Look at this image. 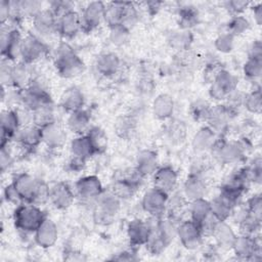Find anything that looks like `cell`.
<instances>
[{
	"mask_svg": "<svg viewBox=\"0 0 262 262\" xmlns=\"http://www.w3.org/2000/svg\"><path fill=\"white\" fill-rule=\"evenodd\" d=\"M169 136L171 140H181L182 139V133H184V128L180 125H171L169 127Z\"/></svg>",
	"mask_w": 262,
	"mask_h": 262,
	"instance_id": "e7e4bbea",
	"label": "cell"
},
{
	"mask_svg": "<svg viewBox=\"0 0 262 262\" xmlns=\"http://www.w3.org/2000/svg\"><path fill=\"white\" fill-rule=\"evenodd\" d=\"M238 78L226 69H222L209 84V96L216 102H224L237 89Z\"/></svg>",
	"mask_w": 262,
	"mask_h": 262,
	"instance_id": "52a82bcc",
	"label": "cell"
},
{
	"mask_svg": "<svg viewBox=\"0 0 262 262\" xmlns=\"http://www.w3.org/2000/svg\"><path fill=\"white\" fill-rule=\"evenodd\" d=\"M13 141L27 152H32L42 143L41 128L34 124L25 125L16 133Z\"/></svg>",
	"mask_w": 262,
	"mask_h": 262,
	"instance_id": "d4e9b609",
	"label": "cell"
},
{
	"mask_svg": "<svg viewBox=\"0 0 262 262\" xmlns=\"http://www.w3.org/2000/svg\"><path fill=\"white\" fill-rule=\"evenodd\" d=\"M126 233L131 248L136 250L137 248L145 246L149 235V226L147 221L140 218L130 220L126 227Z\"/></svg>",
	"mask_w": 262,
	"mask_h": 262,
	"instance_id": "cb8c5ba5",
	"label": "cell"
},
{
	"mask_svg": "<svg viewBox=\"0 0 262 262\" xmlns=\"http://www.w3.org/2000/svg\"><path fill=\"white\" fill-rule=\"evenodd\" d=\"M34 241L41 249H49L55 245L58 238V228L56 223L46 217L34 232Z\"/></svg>",
	"mask_w": 262,
	"mask_h": 262,
	"instance_id": "484cf974",
	"label": "cell"
},
{
	"mask_svg": "<svg viewBox=\"0 0 262 262\" xmlns=\"http://www.w3.org/2000/svg\"><path fill=\"white\" fill-rule=\"evenodd\" d=\"M31 124L36 125L39 128L46 126L47 124L56 121L54 114V104L43 106L33 113H31Z\"/></svg>",
	"mask_w": 262,
	"mask_h": 262,
	"instance_id": "b9f144b4",
	"label": "cell"
},
{
	"mask_svg": "<svg viewBox=\"0 0 262 262\" xmlns=\"http://www.w3.org/2000/svg\"><path fill=\"white\" fill-rule=\"evenodd\" d=\"M248 57L254 58H262V44L260 40H255L249 46Z\"/></svg>",
	"mask_w": 262,
	"mask_h": 262,
	"instance_id": "be15d7a7",
	"label": "cell"
},
{
	"mask_svg": "<svg viewBox=\"0 0 262 262\" xmlns=\"http://www.w3.org/2000/svg\"><path fill=\"white\" fill-rule=\"evenodd\" d=\"M248 211L258 218H262V199L260 194H253L245 204Z\"/></svg>",
	"mask_w": 262,
	"mask_h": 262,
	"instance_id": "db71d44e",
	"label": "cell"
},
{
	"mask_svg": "<svg viewBox=\"0 0 262 262\" xmlns=\"http://www.w3.org/2000/svg\"><path fill=\"white\" fill-rule=\"evenodd\" d=\"M208 191L207 181L203 174L196 172H190L182 185V194L190 202L196 199L205 198Z\"/></svg>",
	"mask_w": 262,
	"mask_h": 262,
	"instance_id": "603a6c76",
	"label": "cell"
},
{
	"mask_svg": "<svg viewBox=\"0 0 262 262\" xmlns=\"http://www.w3.org/2000/svg\"><path fill=\"white\" fill-rule=\"evenodd\" d=\"M236 235L237 234L226 221H217L211 233L216 246L222 250H230Z\"/></svg>",
	"mask_w": 262,
	"mask_h": 262,
	"instance_id": "4dcf8cb0",
	"label": "cell"
},
{
	"mask_svg": "<svg viewBox=\"0 0 262 262\" xmlns=\"http://www.w3.org/2000/svg\"><path fill=\"white\" fill-rule=\"evenodd\" d=\"M42 143L50 150L61 148L67 140V132L63 126L56 121L41 128Z\"/></svg>",
	"mask_w": 262,
	"mask_h": 262,
	"instance_id": "44dd1931",
	"label": "cell"
},
{
	"mask_svg": "<svg viewBox=\"0 0 262 262\" xmlns=\"http://www.w3.org/2000/svg\"><path fill=\"white\" fill-rule=\"evenodd\" d=\"M86 134L91 140V143L96 154H102L106 150L107 144H108V138L102 128L98 126H90Z\"/></svg>",
	"mask_w": 262,
	"mask_h": 262,
	"instance_id": "f35d334b",
	"label": "cell"
},
{
	"mask_svg": "<svg viewBox=\"0 0 262 262\" xmlns=\"http://www.w3.org/2000/svg\"><path fill=\"white\" fill-rule=\"evenodd\" d=\"M191 42H192V35L190 31L181 30V32H177L176 34L172 35V37L170 38L171 46L180 51L188 49Z\"/></svg>",
	"mask_w": 262,
	"mask_h": 262,
	"instance_id": "681fc988",
	"label": "cell"
},
{
	"mask_svg": "<svg viewBox=\"0 0 262 262\" xmlns=\"http://www.w3.org/2000/svg\"><path fill=\"white\" fill-rule=\"evenodd\" d=\"M130 37V30L123 25H116L108 28V40L115 46H123Z\"/></svg>",
	"mask_w": 262,
	"mask_h": 262,
	"instance_id": "f6af8a7d",
	"label": "cell"
},
{
	"mask_svg": "<svg viewBox=\"0 0 262 262\" xmlns=\"http://www.w3.org/2000/svg\"><path fill=\"white\" fill-rule=\"evenodd\" d=\"M46 217L40 206L30 203L17 205L12 214L14 227L24 234H34Z\"/></svg>",
	"mask_w": 262,
	"mask_h": 262,
	"instance_id": "277c9868",
	"label": "cell"
},
{
	"mask_svg": "<svg viewBox=\"0 0 262 262\" xmlns=\"http://www.w3.org/2000/svg\"><path fill=\"white\" fill-rule=\"evenodd\" d=\"M200 13L192 5H184L178 9L177 23L182 31H190L199 24Z\"/></svg>",
	"mask_w": 262,
	"mask_h": 262,
	"instance_id": "d590c367",
	"label": "cell"
},
{
	"mask_svg": "<svg viewBox=\"0 0 262 262\" xmlns=\"http://www.w3.org/2000/svg\"><path fill=\"white\" fill-rule=\"evenodd\" d=\"M3 196H4V199L6 200L7 203H10V204H13V205H16V206L23 203L18 193L16 192L15 188L13 187L12 183H9L5 186L4 191H3Z\"/></svg>",
	"mask_w": 262,
	"mask_h": 262,
	"instance_id": "680465c9",
	"label": "cell"
},
{
	"mask_svg": "<svg viewBox=\"0 0 262 262\" xmlns=\"http://www.w3.org/2000/svg\"><path fill=\"white\" fill-rule=\"evenodd\" d=\"M112 259L116 260V261H136V260H138V257L136 255L135 249L131 248L130 250H125V251L118 253Z\"/></svg>",
	"mask_w": 262,
	"mask_h": 262,
	"instance_id": "6125c7cd",
	"label": "cell"
},
{
	"mask_svg": "<svg viewBox=\"0 0 262 262\" xmlns=\"http://www.w3.org/2000/svg\"><path fill=\"white\" fill-rule=\"evenodd\" d=\"M23 39L24 35L17 27H2L0 39L2 59L15 62L18 58H20Z\"/></svg>",
	"mask_w": 262,
	"mask_h": 262,
	"instance_id": "ba28073f",
	"label": "cell"
},
{
	"mask_svg": "<svg viewBox=\"0 0 262 262\" xmlns=\"http://www.w3.org/2000/svg\"><path fill=\"white\" fill-rule=\"evenodd\" d=\"M48 47L41 37L35 33H28L24 36L21 49H20V61L32 66L47 54Z\"/></svg>",
	"mask_w": 262,
	"mask_h": 262,
	"instance_id": "30bf717a",
	"label": "cell"
},
{
	"mask_svg": "<svg viewBox=\"0 0 262 262\" xmlns=\"http://www.w3.org/2000/svg\"><path fill=\"white\" fill-rule=\"evenodd\" d=\"M211 106L207 101L205 100H196L194 101L189 108V113L190 116L192 117V119L196 122H205L208 119Z\"/></svg>",
	"mask_w": 262,
	"mask_h": 262,
	"instance_id": "7dc6e473",
	"label": "cell"
},
{
	"mask_svg": "<svg viewBox=\"0 0 262 262\" xmlns=\"http://www.w3.org/2000/svg\"><path fill=\"white\" fill-rule=\"evenodd\" d=\"M82 32L81 16L78 11L72 9L57 17V34L63 39H72Z\"/></svg>",
	"mask_w": 262,
	"mask_h": 262,
	"instance_id": "7402d4cb",
	"label": "cell"
},
{
	"mask_svg": "<svg viewBox=\"0 0 262 262\" xmlns=\"http://www.w3.org/2000/svg\"><path fill=\"white\" fill-rule=\"evenodd\" d=\"M230 250L239 260H260L262 252L260 235L250 236L239 233L236 235Z\"/></svg>",
	"mask_w": 262,
	"mask_h": 262,
	"instance_id": "9c48e42d",
	"label": "cell"
},
{
	"mask_svg": "<svg viewBox=\"0 0 262 262\" xmlns=\"http://www.w3.org/2000/svg\"><path fill=\"white\" fill-rule=\"evenodd\" d=\"M139 21L138 8L132 2H125L121 25L131 30Z\"/></svg>",
	"mask_w": 262,
	"mask_h": 262,
	"instance_id": "bcb514c9",
	"label": "cell"
},
{
	"mask_svg": "<svg viewBox=\"0 0 262 262\" xmlns=\"http://www.w3.org/2000/svg\"><path fill=\"white\" fill-rule=\"evenodd\" d=\"M54 68L61 78L72 79L80 76L85 71V63L74 49L63 42L56 48Z\"/></svg>",
	"mask_w": 262,
	"mask_h": 262,
	"instance_id": "3957f363",
	"label": "cell"
},
{
	"mask_svg": "<svg viewBox=\"0 0 262 262\" xmlns=\"http://www.w3.org/2000/svg\"><path fill=\"white\" fill-rule=\"evenodd\" d=\"M188 213L189 219L198 225H201L211 215L210 201L205 198L196 199L188 202Z\"/></svg>",
	"mask_w": 262,
	"mask_h": 262,
	"instance_id": "e575fe53",
	"label": "cell"
},
{
	"mask_svg": "<svg viewBox=\"0 0 262 262\" xmlns=\"http://www.w3.org/2000/svg\"><path fill=\"white\" fill-rule=\"evenodd\" d=\"M151 177L152 186L166 192L169 195L174 192L178 185V173L170 165L159 166Z\"/></svg>",
	"mask_w": 262,
	"mask_h": 262,
	"instance_id": "d6986e66",
	"label": "cell"
},
{
	"mask_svg": "<svg viewBox=\"0 0 262 262\" xmlns=\"http://www.w3.org/2000/svg\"><path fill=\"white\" fill-rule=\"evenodd\" d=\"M175 103L171 95L167 93L159 94L152 101L151 112L154 116L161 121L170 119L174 113Z\"/></svg>",
	"mask_w": 262,
	"mask_h": 262,
	"instance_id": "836d02e7",
	"label": "cell"
},
{
	"mask_svg": "<svg viewBox=\"0 0 262 262\" xmlns=\"http://www.w3.org/2000/svg\"><path fill=\"white\" fill-rule=\"evenodd\" d=\"M19 11L23 17H34L43 9V3L37 0H21L17 1Z\"/></svg>",
	"mask_w": 262,
	"mask_h": 262,
	"instance_id": "c3c4849f",
	"label": "cell"
},
{
	"mask_svg": "<svg viewBox=\"0 0 262 262\" xmlns=\"http://www.w3.org/2000/svg\"><path fill=\"white\" fill-rule=\"evenodd\" d=\"M17 99L29 113L53 104L52 97L48 90L36 79H34L28 87L17 90Z\"/></svg>",
	"mask_w": 262,
	"mask_h": 262,
	"instance_id": "5b68a950",
	"label": "cell"
},
{
	"mask_svg": "<svg viewBox=\"0 0 262 262\" xmlns=\"http://www.w3.org/2000/svg\"><path fill=\"white\" fill-rule=\"evenodd\" d=\"M23 203L41 206L49 199V186L29 173H19L11 181Z\"/></svg>",
	"mask_w": 262,
	"mask_h": 262,
	"instance_id": "6da1fadb",
	"label": "cell"
},
{
	"mask_svg": "<svg viewBox=\"0 0 262 262\" xmlns=\"http://www.w3.org/2000/svg\"><path fill=\"white\" fill-rule=\"evenodd\" d=\"M85 96L82 90L76 86L67 88L59 98V106L68 114L84 108Z\"/></svg>",
	"mask_w": 262,
	"mask_h": 262,
	"instance_id": "f1b7e54d",
	"label": "cell"
},
{
	"mask_svg": "<svg viewBox=\"0 0 262 262\" xmlns=\"http://www.w3.org/2000/svg\"><path fill=\"white\" fill-rule=\"evenodd\" d=\"M211 214L219 221H227L230 218L234 206L229 203L221 194H217L212 201H210Z\"/></svg>",
	"mask_w": 262,
	"mask_h": 262,
	"instance_id": "74e56055",
	"label": "cell"
},
{
	"mask_svg": "<svg viewBox=\"0 0 262 262\" xmlns=\"http://www.w3.org/2000/svg\"><path fill=\"white\" fill-rule=\"evenodd\" d=\"M93 205L94 221L100 225H108L120 212L121 200L112 190H103Z\"/></svg>",
	"mask_w": 262,
	"mask_h": 262,
	"instance_id": "8992f818",
	"label": "cell"
},
{
	"mask_svg": "<svg viewBox=\"0 0 262 262\" xmlns=\"http://www.w3.org/2000/svg\"><path fill=\"white\" fill-rule=\"evenodd\" d=\"M245 78L252 82H258L262 74V58L248 57L243 66Z\"/></svg>",
	"mask_w": 262,
	"mask_h": 262,
	"instance_id": "ee69618b",
	"label": "cell"
},
{
	"mask_svg": "<svg viewBox=\"0 0 262 262\" xmlns=\"http://www.w3.org/2000/svg\"><path fill=\"white\" fill-rule=\"evenodd\" d=\"M251 148L247 138L227 140L223 135H218L210 152L221 164L229 165L242 161Z\"/></svg>",
	"mask_w": 262,
	"mask_h": 262,
	"instance_id": "7a4b0ae2",
	"label": "cell"
},
{
	"mask_svg": "<svg viewBox=\"0 0 262 262\" xmlns=\"http://www.w3.org/2000/svg\"><path fill=\"white\" fill-rule=\"evenodd\" d=\"M124 5H125V2H120V1L110 2L105 5L104 23L107 25L108 28L116 25H120L122 23Z\"/></svg>",
	"mask_w": 262,
	"mask_h": 262,
	"instance_id": "ab89813d",
	"label": "cell"
},
{
	"mask_svg": "<svg viewBox=\"0 0 262 262\" xmlns=\"http://www.w3.org/2000/svg\"><path fill=\"white\" fill-rule=\"evenodd\" d=\"M86 163H87L86 160H83V159L72 156L71 159L68 162V169L71 172L78 173V172H81V171L84 170V168L86 166Z\"/></svg>",
	"mask_w": 262,
	"mask_h": 262,
	"instance_id": "94428289",
	"label": "cell"
},
{
	"mask_svg": "<svg viewBox=\"0 0 262 262\" xmlns=\"http://www.w3.org/2000/svg\"><path fill=\"white\" fill-rule=\"evenodd\" d=\"M218 135L219 134H217L208 125L201 127L192 137V140H191L192 149L198 154L210 151Z\"/></svg>",
	"mask_w": 262,
	"mask_h": 262,
	"instance_id": "f546056e",
	"label": "cell"
},
{
	"mask_svg": "<svg viewBox=\"0 0 262 262\" xmlns=\"http://www.w3.org/2000/svg\"><path fill=\"white\" fill-rule=\"evenodd\" d=\"M252 12H253V16L256 25L261 26L262 25V3L258 2L254 4V6L252 7Z\"/></svg>",
	"mask_w": 262,
	"mask_h": 262,
	"instance_id": "03108f58",
	"label": "cell"
},
{
	"mask_svg": "<svg viewBox=\"0 0 262 262\" xmlns=\"http://www.w3.org/2000/svg\"><path fill=\"white\" fill-rule=\"evenodd\" d=\"M103 190L102 183L99 177L96 175L82 176L75 182L74 185L76 196H78L84 203L94 204Z\"/></svg>",
	"mask_w": 262,
	"mask_h": 262,
	"instance_id": "8fae6325",
	"label": "cell"
},
{
	"mask_svg": "<svg viewBox=\"0 0 262 262\" xmlns=\"http://www.w3.org/2000/svg\"><path fill=\"white\" fill-rule=\"evenodd\" d=\"M1 146L12 141L21 126V118L17 111L7 108L2 112L1 119Z\"/></svg>",
	"mask_w": 262,
	"mask_h": 262,
	"instance_id": "e0dca14e",
	"label": "cell"
},
{
	"mask_svg": "<svg viewBox=\"0 0 262 262\" xmlns=\"http://www.w3.org/2000/svg\"><path fill=\"white\" fill-rule=\"evenodd\" d=\"M226 28H227L226 32L235 38L236 36H241L247 33L251 28V23L243 14L233 15L230 17L229 21L227 23Z\"/></svg>",
	"mask_w": 262,
	"mask_h": 262,
	"instance_id": "7bdbcfd3",
	"label": "cell"
},
{
	"mask_svg": "<svg viewBox=\"0 0 262 262\" xmlns=\"http://www.w3.org/2000/svg\"><path fill=\"white\" fill-rule=\"evenodd\" d=\"M243 106L251 114H260L262 108V93L260 86L255 87L245 94Z\"/></svg>",
	"mask_w": 262,
	"mask_h": 262,
	"instance_id": "60d3db41",
	"label": "cell"
},
{
	"mask_svg": "<svg viewBox=\"0 0 262 262\" xmlns=\"http://www.w3.org/2000/svg\"><path fill=\"white\" fill-rule=\"evenodd\" d=\"M13 164V157L9 149V143L1 146L0 151V169L2 173H5Z\"/></svg>",
	"mask_w": 262,
	"mask_h": 262,
	"instance_id": "11a10c76",
	"label": "cell"
},
{
	"mask_svg": "<svg viewBox=\"0 0 262 262\" xmlns=\"http://www.w3.org/2000/svg\"><path fill=\"white\" fill-rule=\"evenodd\" d=\"M146 4V10L150 15L157 14L159 12V10L161 9V6L163 5V2H158V1H151V2H147Z\"/></svg>",
	"mask_w": 262,
	"mask_h": 262,
	"instance_id": "003e7915",
	"label": "cell"
},
{
	"mask_svg": "<svg viewBox=\"0 0 262 262\" xmlns=\"http://www.w3.org/2000/svg\"><path fill=\"white\" fill-rule=\"evenodd\" d=\"M251 4L252 3L250 1L246 0H229L223 3L224 8L231 14V16L243 14L248 8H250Z\"/></svg>",
	"mask_w": 262,
	"mask_h": 262,
	"instance_id": "f5cc1de1",
	"label": "cell"
},
{
	"mask_svg": "<svg viewBox=\"0 0 262 262\" xmlns=\"http://www.w3.org/2000/svg\"><path fill=\"white\" fill-rule=\"evenodd\" d=\"M75 191L72 187L62 181L55 182L49 186L48 202L57 210H67L75 200Z\"/></svg>",
	"mask_w": 262,
	"mask_h": 262,
	"instance_id": "ac0fdd59",
	"label": "cell"
},
{
	"mask_svg": "<svg viewBox=\"0 0 262 262\" xmlns=\"http://www.w3.org/2000/svg\"><path fill=\"white\" fill-rule=\"evenodd\" d=\"M11 15V1L2 0L0 2V23L2 27L6 26V23H9Z\"/></svg>",
	"mask_w": 262,
	"mask_h": 262,
	"instance_id": "91938a15",
	"label": "cell"
},
{
	"mask_svg": "<svg viewBox=\"0 0 262 262\" xmlns=\"http://www.w3.org/2000/svg\"><path fill=\"white\" fill-rule=\"evenodd\" d=\"M94 68L101 77L112 78L117 75L121 69V59L115 52L107 51L97 55Z\"/></svg>",
	"mask_w": 262,
	"mask_h": 262,
	"instance_id": "4316f807",
	"label": "cell"
},
{
	"mask_svg": "<svg viewBox=\"0 0 262 262\" xmlns=\"http://www.w3.org/2000/svg\"><path fill=\"white\" fill-rule=\"evenodd\" d=\"M159 168L158 154L152 149H142L136 156L134 170L142 177L151 176Z\"/></svg>",
	"mask_w": 262,
	"mask_h": 262,
	"instance_id": "83f0119b",
	"label": "cell"
},
{
	"mask_svg": "<svg viewBox=\"0 0 262 262\" xmlns=\"http://www.w3.org/2000/svg\"><path fill=\"white\" fill-rule=\"evenodd\" d=\"M247 173L250 179L251 184H260L262 180V161L260 157H257L254 159V161L246 166Z\"/></svg>",
	"mask_w": 262,
	"mask_h": 262,
	"instance_id": "816d5d0a",
	"label": "cell"
},
{
	"mask_svg": "<svg viewBox=\"0 0 262 262\" xmlns=\"http://www.w3.org/2000/svg\"><path fill=\"white\" fill-rule=\"evenodd\" d=\"M55 15L56 17L60 16L61 14L74 9V4L70 1H52L49 3L48 7Z\"/></svg>",
	"mask_w": 262,
	"mask_h": 262,
	"instance_id": "9f6ffc18",
	"label": "cell"
},
{
	"mask_svg": "<svg viewBox=\"0 0 262 262\" xmlns=\"http://www.w3.org/2000/svg\"><path fill=\"white\" fill-rule=\"evenodd\" d=\"M142 177L133 170L132 173L123 175L114 180L111 190L122 201L131 199L141 185Z\"/></svg>",
	"mask_w": 262,
	"mask_h": 262,
	"instance_id": "2e32d148",
	"label": "cell"
},
{
	"mask_svg": "<svg viewBox=\"0 0 262 262\" xmlns=\"http://www.w3.org/2000/svg\"><path fill=\"white\" fill-rule=\"evenodd\" d=\"M214 46L221 53H229L234 47V37L227 32L222 33L215 39Z\"/></svg>",
	"mask_w": 262,
	"mask_h": 262,
	"instance_id": "f907efd6",
	"label": "cell"
},
{
	"mask_svg": "<svg viewBox=\"0 0 262 262\" xmlns=\"http://www.w3.org/2000/svg\"><path fill=\"white\" fill-rule=\"evenodd\" d=\"M70 150H71V156H74L86 161H88L90 158L96 155V151L91 143V140L89 139L86 133L76 135L71 140Z\"/></svg>",
	"mask_w": 262,
	"mask_h": 262,
	"instance_id": "d6a6232c",
	"label": "cell"
},
{
	"mask_svg": "<svg viewBox=\"0 0 262 262\" xmlns=\"http://www.w3.org/2000/svg\"><path fill=\"white\" fill-rule=\"evenodd\" d=\"M32 19L35 34L42 39L57 34V17L48 7L43 8Z\"/></svg>",
	"mask_w": 262,
	"mask_h": 262,
	"instance_id": "ffe728a7",
	"label": "cell"
},
{
	"mask_svg": "<svg viewBox=\"0 0 262 262\" xmlns=\"http://www.w3.org/2000/svg\"><path fill=\"white\" fill-rule=\"evenodd\" d=\"M137 121L134 115L125 114L117 118L115 122V131L122 139H129L136 131Z\"/></svg>",
	"mask_w": 262,
	"mask_h": 262,
	"instance_id": "8d00e7d4",
	"label": "cell"
},
{
	"mask_svg": "<svg viewBox=\"0 0 262 262\" xmlns=\"http://www.w3.org/2000/svg\"><path fill=\"white\" fill-rule=\"evenodd\" d=\"M224 69L219 62L217 61H211L209 62L204 71V80L207 81L209 84L215 79V77L217 76V74Z\"/></svg>",
	"mask_w": 262,
	"mask_h": 262,
	"instance_id": "6f0895ef",
	"label": "cell"
},
{
	"mask_svg": "<svg viewBox=\"0 0 262 262\" xmlns=\"http://www.w3.org/2000/svg\"><path fill=\"white\" fill-rule=\"evenodd\" d=\"M177 237L180 244L189 251L199 249L204 241L201 228L192 220H182L177 227Z\"/></svg>",
	"mask_w": 262,
	"mask_h": 262,
	"instance_id": "5bb4252c",
	"label": "cell"
},
{
	"mask_svg": "<svg viewBox=\"0 0 262 262\" xmlns=\"http://www.w3.org/2000/svg\"><path fill=\"white\" fill-rule=\"evenodd\" d=\"M91 116L85 108L70 113L67 118V127L76 135L85 134L90 128Z\"/></svg>",
	"mask_w": 262,
	"mask_h": 262,
	"instance_id": "1f68e13d",
	"label": "cell"
},
{
	"mask_svg": "<svg viewBox=\"0 0 262 262\" xmlns=\"http://www.w3.org/2000/svg\"><path fill=\"white\" fill-rule=\"evenodd\" d=\"M105 3L101 1H90L80 13L82 23V32L90 33L96 30L104 21Z\"/></svg>",
	"mask_w": 262,
	"mask_h": 262,
	"instance_id": "9a60e30c",
	"label": "cell"
},
{
	"mask_svg": "<svg viewBox=\"0 0 262 262\" xmlns=\"http://www.w3.org/2000/svg\"><path fill=\"white\" fill-rule=\"evenodd\" d=\"M168 199L169 194L152 186L143 193L141 208L148 216L163 217L166 213Z\"/></svg>",
	"mask_w": 262,
	"mask_h": 262,
	"instance_id": "4fadbf2b",
	"label": "cell"
},
{
	"mask_svg": "<svg viewBox=\"0 0 262 262\" xmlns=\"http://www.w3.org/2000/svg\"><path fill=\"white\" fill-rule=\"evenodd\" d=\"M237 113L238 111L230 107L226 103L217 102V104L211 106L206 123L217 134L222 135V132L227 128L228 124L236 117Z\"/></svg>",
	"mask_w": 262,
	"mask_h": 262,
	"instance_id": "7c38bea8",
	"label": "cell"
}]
</instances>
